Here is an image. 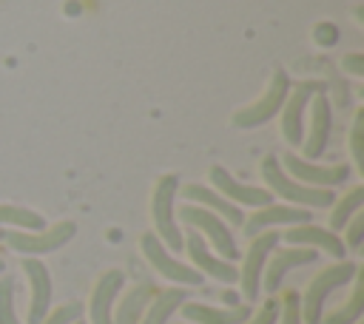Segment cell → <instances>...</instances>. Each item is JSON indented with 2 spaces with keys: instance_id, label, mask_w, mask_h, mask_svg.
Returning a JSON list of instances; mask_svg holds the SVG:
<instances>
[{
  "instance_id": "obj_1",
  "label": "cell",
  "mask_w": 364,
  "mask_h": 324,
  "mask_svg": "<svg viewBox=\"0 0 364 324\" xmlns=\"http://www.w3.org/2000/svg\"><path fill=\"white\" fill-rule=\"evenodd\" d=\"M355 273H358V264H355V261H347V259H341V261H336V264L321 267V270L310 279L307 290L299 296L301 324H321L327 296H330L333 290H338V287L350 284V281L355 279Z\"/></svg>"
},
{
  "instance_id": "obj_2",
  "label": "cell",
  "mask_w": 364,
  "mask_h": 324,
  "mask_svg": "<svg viewBox=\"0 0 364 324\" xmlns=\"http://www.w3.org/2000/svg\"><path fill=\"white\" fill-rule=\"evenodd\" d=\"M259 171H262V176L267 182V190L276 193L279 199L296 205V207H307L310 210V207H330L336 202V193L333 190H327V188H310V185H301V182L290 179L282 171L279 156H273V153H267L262 159Z\"/></svg>"
},
{
  "instance_id": "obj_3",
  "label": "cell",
  "mask_w": 364,
  "mask_h": 324,
  "mask_svg": "<svg viewBox=\"0 0 364 324\" xmlns=\"http://www.w3.org/2000/svg\"><path fill=\"white\" fill-rule=\"evenodd\" d=\"M179 176L176 173H165L156 179L154 185V193H151V219H154V233L156 239L171 250V253H182V230L176 225V216H173V202H176V193H179Z\"/></svg>"
},
{
  "instance_id": "obj_4",
  "label": "cell",
  "mask_w": 364,
  "mask_h": 324,
  "mask_svg": "<svg viewBox=\"0 0 364 324\" xmlns=\"http://www.w3.org/2000/svg\"><path fill=\"white\" fill-rule=\"evenodd\" d=\"M77 233V222L63 219L43 230H0V242L23 256H46L65 247Z\"/></svg>"
},
{
  "instance_id": "obj_5",
  "label": "cell",
  "mask_w": 364,
  "mask_h": 324,
  "mask_svg": "<svg viewBox=\"0 0 364 324\" xmlns=\"http://www.w3.org/2000/svg\"><path fill=\"white\" fill-rule=\"evenodd\" d=\"M290 88H293V85H290L287 71H284V68H276L273 77L267 80V88L262 91V97H259L256 102H250V105L233 111V117H230L233 128H259V125L270 122V119L282 111V105H284Z\"/></svg>"
},
{
  "instance_id": "obj_6",
  "label": "cell",
  "mask_w": 364,
  "mask_h": 324,
  "mask_svg": "<svg viewBox=\"0 0 364 324\" xmlns=\"http://www.w3.org/2000/svg\"><path fill=\"white\" fill-rule=\"evenodd\" d=\"M179 219L188 227H193L208 242V247H213L225 261L239 259V247H236V239L230 233V225H225L216 213H210V210H205L199 205H182L179 207Z\"/></svg>"
},
{
  "instance_id": "obj_7",
  "label": "cell",
  "mask_w": 364,
  "mask_h": 324,
  "mask_svg": "<svg viewBox=\"0 0 364 324\" xmlns=\"http://www.w3.org/2000/svg\"><path fill=\"white\" fill-rule=\"evenodd\" d=\"M139 247H142V256L148 259V264H151L162 279H168V281H173V284H185V287L202 284L205 276H202L199 270H193L191 264L179 261V259L156 239L154 230H148V233L139 236Z\"/></svg>"
},
{
  "instance_id": "obj_8",
  "label": "cell",
  "mask_w": 364,
  "mask_h": 324,
  "mask_svg": "<svg viewBox=\"0 0 364 324\" xmlns=\"http://www.w3.org/2000/svg\"><path fill=\"white\" fill-rule=\"evenodd\" d=\"M282 171L301 182V185H310V188H327L333 190L336 185H344L350 179V165L347 162H336V165H318V162H310L304 156H296V153H284L279 159Z\"/></svg>"
},
{
  "instance_id": "obj_9",
  "label": "cell",
  "mask_w": 364,
  "mask_h": 324,
  "mask_svg": "<svg viewBox=\"0 0 364 324\" xmlns=\"http://www.w3.org/2000/svg\"><path fill=\"white\" fill-rule=\"evenodd\" d=\"M279 239H282V233H279L276 227L250 236V247H247L245 261H242V270H239L242 296H245L247 301H256L259 287H262V270H264V261H267V256L273 253V247L279 244Z\"/></svg>"
},
{
  "instance_id": "obj_10",
  "label": "cell",
  "mask_w": 364,
  "mask_h": 324,
  "mask_svg": "<svg viewBox=\"0 0 364 324\" xmlns=\"http://www.w3.org/2000/svg\"><path fill=\"white\" fill-rule=\"evenodd\" d=\"M318 91H321V82H316V80L296 82V88H290V94H287V99L279 111V117H282L279 125H282V136H284L287 145H296V148L301 145V139H304V128H301L304 111H307L313 94H318Z\"/></svg>"
},
{
  "instance_id": "obj_11",
  "label": "cell",
  "mask_w": 364,
  "mask_h": 324,
  "mask_svg": "<svg viewBox=\"0 0 364 324\" xmlns=\"http://www.w3.org/2000/svg\"><path fill=\"white\" fill-rule=\"evenodd\" d=\"M182 239H185L188 259L193 261V270H199L202 276H210V279H216V281H222V284L239 281V270L233 267V261H225L222 256H216V253L208 247V242H205L193 227H188V233H185Z\"/></svg>"
},
{
  "instance_id": "obj_12",
  "label": "cell",
  "mask_w": 364,
  "mask_h": 324,
  "mask_svg": "<svg viewBox=\"0 0 364 324\" xmlns=\"http://www.w3.org/2000/svg\"><path fill=\"white\" fill-rule=\"evenodd\" d=\"M208 179L213 182L216 193L225 196V199L233 202V205H247V207H264V205H273V193H270L267 188L245 185V182H239V179H236L228 168H222V165H210Z\"/></svg>"
},
{
  "instance_id": "obj_13",
  "label": "cell",
  "mask_w": 364,
  "mask_h": 324,
  "mask_svg": "<svg viewBox=\"0 0 364 324\" xmlns=\"http://www.w3.org/2000/svg\"><path fill=\"white\" fill-rule=\"evenodd\" d=\"M316 259H318V250H313V247H293L290 244V247L273 250L267 256V261H264V270H262V287L273 296L282 287V281H284V276L290 270L304 267V264H313Z\"/></svg>"
},
{
  "instance_id": "obj_14",
  "label": "cell",
  "mask_w": 364,
  "mask_h": 324,
  "mask_svg": "<svg viewBox=\"0 0 364 324\" xmlns=\"http://www.w3.org/2000/svg\"><path fill=\"white\" fill-rule=\"evenodd\" d=\"M282 239L293 247H313V250H321L327 256H333L336 261H341L347 256V247L341 242L338 233H333L330 227H321V225H313V222H304V225H290Z\"/></svg>"
},
{
  "instance_id": "obj_15",
  "label": "cell",
  "mask_w": 364,
  "mask_h": 324,
  "mask_svg": "<svg viewBox=\"0 0 364 324\" xmlns=\"http://www.w3.org/2000/svg\"><path fill=\"white\" fill-rule=\"evenodd\" d=\"M23 273H26L28 290H31L26 321H28V324H40V321L46 318V313L51 310V293H54V287H51V273H48V267H46L37 256L23 259Z\"/></svg>"
},
{
  "instance_id": "obj_16",
  "label": "cell",
  "mask_w": 364,
  "mask_h": 324,
  "mask_svg": "<svg viewBox=\"0 0 364 324\" xmlns=\"http://www.w3.org/2000/svg\"><path fill=\"white\" fill-rule=\"evenodd\" d=\"M307 108H310V131L301 139V151H304V159L313 162L316 156L324 153V148L330 142V128H333V108H330L324 88L318 94H313Z\"/></svg>"
},
{
  "instance_id": "obj_17",
  "label": "cell",
  "mask_w": 364,
  "mask_h": 324,
  "mask_svg": "<svg viewBox=\"0 0 364 324\" xmlns=\"http://www.w3.org/2000/svg\"><path fill=\"white\" fill-rule=\"evenodd\" d=\"M122 284H125V273L117 270V267L97 276L91 293H88V318H91V324H111L114 301L122 293Z\"/></svg>"
},
{
  "instance_id": "obj_18",
  "label": "cell",
  "mask_w": 364,
  "mask_h": 324,
  "mask_svg": "<svg viewBox=\"0 0 364 324\" xmlns=\"http://www.w3.org/2000/svg\"><path fill=\"white\" fill-rule=\"evenodd\" d=\"M310 222V210L307 207H296V205H264L256 207L245 222H242V233L250 239L262 230H270L276 225H304Z\"/></svg>"
},
{
  "instance_id": "obj_19",
  "label": "cell",
  "mask_w": 364,
  "mask_h": 324,
  "mask_svg": "<svg viewBox=\"0 0 364 324\" xmlns=\"http://www.w3.org/2000/svg\"><path fill=\"white\" fill-rule=\"evenodd\" d=\"M179 190H182V199H185L188 205H199V207H205V210L216 213L225 225L242 227V222H245L242 207H239V205H233V202H228V199H225V196H219L216 190H210V188H205V185H199V182L179 185Z\"/></svg>"
},
{
  "instance_id": "obj_20",
  "label": "cell",
  "mask_w": 364,
  "mask_h": 324,
  "mask_svg": "<svg viewBox=\"0 0 364 324\" xmlns=\"http://www.w3.org/2000/svg\"><path fill=\"white\" fill-rule=\"evenodd\" d=\"M182 318L188 324H245L250 318V304H236V307H210L202 301H185Z\"/></svg>"
},
{
  "instance_id": "obj_21",
  "label": "cell",
  "mask_w": 364,
  "mask_h": 324,
  "mask_svg": "<svg viewBox=\"0 0 364 324\" xmlns=\"http://www.w3.org/2000/svg\"><path fill=\"white\" fill-rule=\"evenodd\" d=\"M154 296H156V287L154 284H148V281L136 284L134 290H128L122 296L117 313L111 315V324H139V318H142V313H145V307L151 304Z\"/></svg>"
},
{
  "instance_id": "obj_22",
  "label": "cell",
  "mask_w": 364,
  "mask_h": 324,
  "mask_svg": "<svg viewBox=\"0 0 364 324\" xmlns=\"http://www.w3.org/2000/svg\"><path fill=\"white\" fill-rule=\"evenodd\" d=\"M185 290L182 287H168V290H156V296L151 298V304L145 307L139 324H168V318L185 304Z\"/></svg>"
},
{
  "instance_id": "obj_23",
  "label": "cell",
  "mask_w": 364,
  "mask_h": 324,
  "mask_svg": "<svg viewBox=\"0 0 364 324\" xmlns=\"http://www.w3.org/2000/svg\"><path fill=\"white\" fill-rule=\"evenodd\" d=\"M361 315H364V273H361V267H358V273H355V287H353L350 298H347L341 307H336L333 313L321 315V324H358Z\"/></svg>"
},
{
  "instance_id": "obj_24",
  "label": "cell",
  "mask_w": 364,
  "mask_h": 324,
  "mask_svg": "<svg viewBox=\"0 0 364 324\" xmlns=\"http://www.w3.org/2000/svg\"><path fill=\"white\" fill-rule=\"evenodd\" d=\"M330 207H333V210H330V222H327V225H330L333 233H338V230H344V225L350 222V216L364 207V185L350 188V190H347L341 199H336Z\"/></svg>"
},
{
  "instance_id": "obj_25",
  "label": "cell",
  "mask_w": 364,
  "mask_h": 324,
  "mask_svg": "<svg viewBox=\"0 0 364 324\" xmlns=\"http://www.w3.org/2000/svg\"><path fill=\"white\" fill-rule=\"evenodd\" d=\"M0 227H11V230H43L46 227V219L37 210H31V207L3 202L0 205Z\"/></svg>"
},
{
  "instance_id": "obj_26",
  "label": "cell",
  "mask_w": 364,
  "mask_h": 324,
  "mask_svg": "<svg viewBox=\"0 0 364 324\" xmlns=\"http://www.w3.org/2000/svg\"><path fill=\"white\" fill-rule=\"evenodd\" d=\"M0 324H23L14 310V279L0 276Z\"/></svg>"
},
{
  "instance_id": "obj_27",
  "label": "cell",
  "mask_w": 364,
  "mask_h": 324,
  "mask_svg": "<svg viewBox=\"0 0 364 324\" xmlns=\"http://www.w3.org/2000/svg\"><path fill=\"white\" fill-rule=\"evenodd\" d=\"M350 151H353L355 168L364 173V111H358L355 119H353V128H350Z\"/></svg>"
},
{
  "instance_id": "obj_28",
  "label": "cell",
  "mask_w": 364,
  "mask_h": 324,
  "mask_svg": "<svg viewBox=\"0 0 364 324\" xmlns=\"http://www.w3.org/2000/svg\"><path fill=\"white\" fill-rule=\"evenodd\" d=\"M80 315H82V307L77 301H65V304L48 310L40 324H74V321H80Z\"/></svg>"
},
{
  "instance_id": "obj_29",
  "label": "cell",
  "mask_w": 364,
  "mask_h": 324,
  "mask_svg": "<svg viewBox=\"0 0 364 324\" xmlns=\"http://www.w3.org/2000/svg\"><path fill=\"white\" fill-rule=\"evenodd\" d=\"M361 242H364V213L358 210L344 225V247L347 250H361Z\"/></svg>"
},
{
  "instance_id": "obj_30",
  "label": "cell",
  "mask_w": 364,
  "mask_h": 324,
  "mask_svg": "<svg viewBox=\"0 0 364 324\" xmlns=\"http://www.w3.org/2000/svg\"><path fill=\"white\" fill-rule=\"evenodd\" d=\"M279 315H282V324H301V307H299V293L296 290H287L282 296Z\"/></svg>"
},
{
  "instance_id": "obj_31",
  "label": "cell",
  "mask_w": 364,
  "mask_h": 324,
  "mask_svg": "<svg viewBox=\"0 0 364 324\" xmlns=\"http://www.w3.org/2000/svg\"><path fill=\"white\" fill-rule=\"evenodd\" d=\"M276 318H279V301L270 296V298L259 307V313H250V318H247L245 324H276Z\"/></svg>"
},
{
  "instance_id": "obj_32",
  "label": "cell",
  "mask_w": 364,
  "mask_h": 324,
  "mask_svg": "<svg viewBox=\"0 0 364 324\" xmlns=\"http://www.w3.org/2000/svg\"><path fill=\"white\" fill-rule=\"evenodd\" d=\"M341 68L347 74H355V77H364V54L361 51H353V54H344L341 57Z\"/></svg>"
},
{
  "instance_id": "obj_33",
  "label": "cell",
  "mask_w": 364,
  "mask_h": 324,
  "mask_svg": "<svg viewBox=\"0 0 364 324\" xmlns=\"http://www.w3.org/2000/svg\"><path fill=\"white\" fill-rule=\"evenodd\" d=\"M222 301H225L228 307H236V293H230V290H225V293H222Z\"/></svg>"
},
{
  "instance_id": "obj_34",
  "label": "cell",
  "mask_w": 364,
  "mask_h": 324,
  "mask_svg": "<svg viewBox=\"0 0 364 324\" xmlns=\"http://www.w3.org/2000/svg\"><path fill=\"white\" fill-rule=\"evenodd\" d=\"M3 270H6V261H3V259H0V273H3Z\"/></svg>"
},
{
  "instance_id": "obj_35",
  "label": "cell",
  "mask_w": 364,
  "mask_h": 324,
  "mask_svg": "<svg viewBox=\"0 0 364 324\" xmlns=\"http://www.w3.org/2000/svg\"><path fill=\"white\" fill-rule=\"evenodd\" d=\"M74 324H85V321H82V318H80V321H74Z\"/></svg>"
},
{
  "instance_id": "obj_36",
  "label": "cell",
  "mask_w": 364,
  "mask_h": 324,
  "mask_svg": "<svg viewBox=\"0 0 364 324\" xmlns=\"http://www.w3.org/2000/svg\"><path fill=\"white\" fill-rule=\"evenodd\" d=\"M358 324H361V321H358Z\"/></svg>"
},
{
  "instance_id": "obj_37",
  "label": "cell",
  "mask_w": 364,
  "mask_h": 324,
  "mask_svg": "<svg viewBox=\"0 0 364 324\" xmlns=\"http://www.w3.org/2000/svg\"><path fill=\"white\" fill-rule=\"evenodd\" d=\"M185 324H188V321H185Z\"/></svg>"
}]
</instances>
